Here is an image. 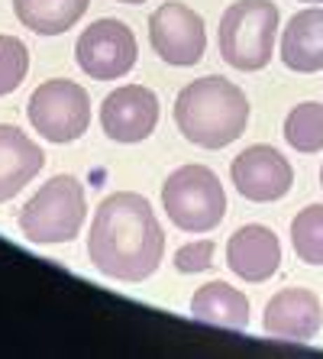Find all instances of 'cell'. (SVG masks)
I'll return each instance as SVG.
<instances>
[{"instance_id": "obj_6", "label": "cell", "mask_w": 323, "mask_h": 359, "mask_svg": "<svg viewBox=\"0 0 323 359\" xmlns=\"http://www.w3.org/2000/svg\"><path fill=\"white\" fill-rule=\"evenodd\" d=\"M26 114L36 133L49 142H75L91 123V97L81 84L55 78L36 88Z\"/></svg>"}, {"instance_id": "obj_13", "label": "cell", "mask_w": 323, "mask_h": 359, "mask_svg": "<svg viewBox=\"0 0 323 359\" xmlns=\"http://www.w3.org/2000/svg\"><path fill=\"white\" fill-rule=\"evenodd\" d=\"M42 149L20 126L0 123V204L17 198L42 172Z\"/></svg>"}, {"instance_id": "obj_18", "label": "cell", "mask_w": 323, "mask_h": 359, "mask_svg": "<svg viewBox=\"0 0 323 359\" xmlns=\"http://www.w3.org/2000/svg\"><path fill=\"white\" fill-rule=\"evenodd\" d=\"M291 246L307 266H323V204H310L291 220Z\"/></svg>"}, {"instance_id": "obj_17", "label": "cell", "mask_w": 323, "mask_h": 359, "mask_svg": "<svg viewBox=\"0 0 323 359\" xmlns=\"http://www.w3.org/2000/svg\"><path fill=\"white\" fill-rule=\"evenodd\" d=\"M284 140L298 152H320L323 149V104L304 100L284 117Z\"/></svg>"}, {"instance_id": "obj_4", "label": "cell", "mask_w": 323, "mask_h": 359, "mask_svg": "<svg viewBox=\"0 0 323 359\" xmlns=\"http://www.w3.org/2000/svg\"><path fill=\"white\" fill-rule=\"evenodd\" d=\"M84 214V188L71 175H55L42 184L20 210V230L29 243L39 246H58L81 233Z\"/></svg>"}, {"instance_id": "obj_2", "label": "cell", "mask_w": 323, "mask_h": 359, "mask_svg": "<svg viewBox=\"0 0 323 359\" xmlns=\"http://www.w3.org/2000/svg\"><path fill=\"white\" fill-rule=\"evenodd\" d=\"M249 123V100L242 88L220 75L184 84L174 97V126L200 149H224L242 136Z\"/></svg>"}, {"instance_id": "obj_3", "label": "cell", "mask_w": 323, "mask_h": 359, "mask_svg": "<svg viewBox=\"0 0 323 359\" xmlns=\"http://www.w3.org/2000/svg\"><path fill=\"white\" fill-rule=\"evenodd\" d=\"M278 4L272 0H236L220 17L217 42L226 65L240 72H259L275 55L278 39Z\"/></svg>"}, {"instance_id": "obj_1", "label": "cell", "mask_w": 323, "mask_h": 359, "mask_svg": "<svg viewBox=\"0 0 323 359\" xmlns=\"http://www.w3.org/2000/svg\"><path fill=\"white\" fill-rule=\"evenodd\" d=\"M165 233L142 194L116 191L100 201L88 236V256L100 276L116 282H146L162 262Z\"/></svg>"}, {"instance_id": "obj_22", "label": "cell", "mask_w": 323, "mask_h": 359, "mask_svg": "<svg viewBox=\"0 0 323 359\" xmlns=\"http://www.w3.org/2000/svg\"><path fill=\"white\" fill-rule=\"evenodd\" d=\"M304 4H323V0H304Z\"/></svg>"}, {"instance_id": "obj_21", "label": "cell", "mask_w": 323, "mask_h": 359, "mask_svg": "<svg viewBox=\"0 0 323 359\" xmlns=\"http://www.w3.org/2000/svg\"><path fill=\"white\" fill-rule=\"evenodd\" d=\"M116 4H133L136 7V4H146V0H116Z\"/></svg>"}, {"instance_id": "obj_10", "label": "cell", "mask_w": 323, "mask_h": 359, "mask_svg": "<svg viewBox=\"0 0 323 359\" xmlns=\"http://www.w3.org/2000/svg\"><path fill=\"white\" fill-rule=\"evenodd\" d=\"M158 123V97L146 84H123L100 104V126L114 142L149 140Z\"/></svg>"}, {"instance_id": "obj_9", "label": "cell", "mask_w": 323, "mask_h": 359, "mask_svg": "<svg viewBox=\"0 0 323 359\" xmlns=\"http://www.w3.org/2000/svg\"><path fill=\"white\" fill-rule=\"evenodd\" d=\"M230 178L242 198L256 201V204H272L284 198L294 184V168L275 146H249L242 149L230 165Z\"/></svg>"}, {"instance_id": "obj_16", "label": "cell", "mask_w": 323, "mask_h": 359, "mask_svg": "<svg viewBox=\"0 0 323 359\" xmlns=\"http://www.w3.org/2000/svg\"><path fill=\"white\" fill-rule=\"evenodd\" d=\"M91 0H13L17 20L39 36H62L84 17Z\"/></svg>"}, {"instance_id": "obj_12", "label": "cell", "mask_w": 323, "mask_h": 359, "mask_svg": "<svg viewBox=\"0 0 323 359\" xmlns=\"http://www.w3.org/2000/svg\"><path fill=\"white\" fill-rule=\"evenodd\" d=\"M226 266L242 282H268L282 266V243L262 224L240 226L226 243Z\"/></svg>"}, {"instance_id": "obj_11", "label": "cell", "mask_w": 323, "mask_h": 359, "mask_svg": "<svg viewBox=\"0 0 323 359\" xmlns=\"http://www.w3.org/2000/svg\"><path fill=\"white\" fill-rule=\"evenodd\" d=\"M323 324V308L320 298L307 288H284V292L272 294L266 304V314H262V327H266L268 337H278V340H314L320 334Z\"/></svg>"}, {"instance_id": "obj_8", "label": "cell", "mask_w": 323, "mask_h": 359, "mask_svg": "<svg viewBox=\"0 0 323 359\" xmlns=\"http://www.w3.org/2000/svg\"><path fill=\"white\" fill-rule=\"evenodd\" d=\"M149 42L165 65L174 68L198 65L204 59V49H207L204 20L188 4L168 0L149 17Z\"/></svg>"}, {"instance_id": "obj_20", "label": "cell", "mask_w": 323, "mask_h": 359, "mask_svg": "<svg viewBox=\"0 0 323 359\" xmlns=\"http://www.w3.org/2000/svg\"><path fill=\"white\" fill-rule=\"evenodd\" d=\"M210 266H214V240H191L174 252V269L184 272V276L204 272Z\"/></svg>"}, {"instance_id": "obj_15", "label": "cell", "mask_w": 323, "mask_h": 359, "mask_svg": "<svg viewBox=\"0 0 323 359\" xmlns=\"http://www.w3.org/2000/svg\"><path fill=\"white\" fill-rule=\"evenodd\" d=\"M191 318L210 327L246 330L249 327V298L226 282H207L191 298Z\"/></svg>"}, {"instance_id": "obj_14", "label": "cell", "mask_w": 323, "mask_h": 359, "mask_svg": "<svg viewBox=\"0 0 323 359\" xmlns=\"http://www.w3.org/2000/svg\"><path fill=\"white\" fill-rule=\"evenodd\" d=\"M282 62L298 75L323 72V7H307L282 33Z\"/></svg>"}, {"instance_id": "obj_19", "label": "cell", "mask_w": 323, "mask_h": 359, "mask_svg": "<svg viewBox=\"0 0 323 359\" xmlns=\"http://www.w3.org/2000/svg\"><path fill=\"white\" fill-rule=\"evenodd\" d=\"M29 72V52L17 36L0 33V97L13 94Z\"/></svg>"}, {"instance_id": "obj_23", "label": "cell", "mask_w": 323, "mask_h": 359, "mask_svg": "<svg viewBox=\"0 0 323 359\" xmlns=\"http://www.w3.org/2000/svg\"><path fill=\"white\" fill-rule=\"evenodd\" d=\"M320 188H323V168H320Z\"/></svg>"}, {"instance_id": "obj_5", "label": "cell", "mask_w": 323, "mask_h": 359, "mask_svg": "<svg viewBox=\"0 0 323 359\" xmlns=\"http://www.w3.org/2000/svg\"><path fill=\"white\" fill-rule=\"evenodd\" d=\"M162 208L184 233H210L226 217V191L207 165H181L162 184Z\"/></svg>"}, {"instance_id": "obj_7", "label": "cell", "mask_w": 323, "mask_h": 359, "mask_svg": "<svg viewBox=\"0 0 323 359\" xmlns=\"http://www.w3.org/2000/svg\"><path fill=\"white\" fill-rule=\"evenodd\" d=\"M136 36L120 20H94L75 46V59L88 78L116 81L136 65Z\"/></svg>"}]
</instances>
